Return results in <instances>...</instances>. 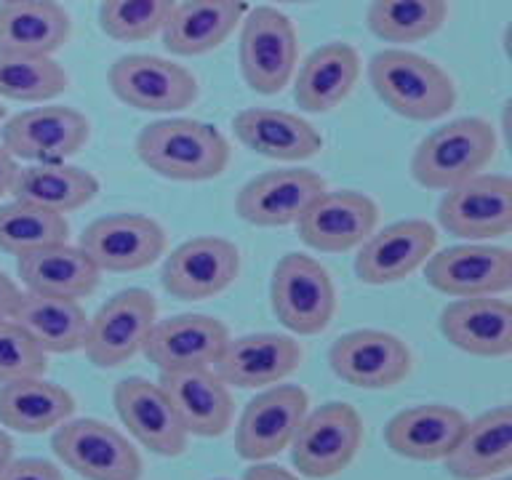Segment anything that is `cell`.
<instances>
[{
	"mask_svg": "<svg viewBox=\"0 0 512 480\" xmlns=\"http://www.w3.org/2000/svg\"><path fill=\"white\" fill-rule=\"evenodd\" d=\"M136 155L163 179L208 182L230 166V142L219 128L203 120L166 118L139 131Z\"/></svg>",
	"mask_w": 512,
	"mask_h": 480,
	"instance_id": "6da1fadb",
	"label": "cell"
},
{
	"mask_svg": "<svg viewBox=\"0 0 512 480\" xmlns=\"http://www.w3.org/2000/svg\"><path fill=\"white\" fill-rule=\"evenodd\" d=\"M368 80L384 107L416 123L446 118L456 104V86L440 64L406 48H384L368 62Z\"/></svg>",
	"mask_w": 512,
	"mask_h": 480,
	"instance_id": "7a4b0ae2",
	"label": "cell"
},
{
	"mask_svg": "<svg viewBox=\"0 0 512 480\" xmlns=\"http://www.w3.org/2000/svg\"><path fill=\"white\" fill-rule=\"evenodd\" d=\"M496 155V131L483 118H459L435 128L411 158V176L427 190H451L483 174Z\"/></svg>",
	"mask_w": 512,
	"mask_h": 480,
	"instance_id": "3957f363",
	"label": "cell"
},
{
	"mask_svg": "<svg viewBox=\"0 0 512 480\" xmlns=\"http://www.w3.org/2000/svg\"><path fill=\"white\" fill-rule=\"evenodd\" d=\"M363 438H366V430H363L358 408L331 400L304 414L288 446L291 462L304 478H336L355 462Z\"/></svg>",
	"mask_w": 512,
	"mask_h": 480,
	"instance_id": "277c9868",
	"label": "cell"
},
{
	"mask_svg": "<svg viewBox=\"0 0 512 480\" xmlns=\"http://www.w3.org/2000/svg\"><path fill=\"white\" fill-rule=\"evenodd\" d=\"M270 304L280 326L291 334H323L336 315L334 278L318 259L286 254L272 270Z\"/></svg>",
	"mask_w": 512,
	"mask_h": 480,
	"instance_id": "5b68a950",
	"label": "cell"
},
{
	"mask_svg": "<svg viewBox=\"0 0 512 480\" xmlns=\"http://www.w3.org/2000/svg\"><path fill=\"white\" fill-rule=\"evenodd\" d=\"M240 72L251 91L280 94L299 64V35L294 22L275 6H256L243 16Z\"/></svg>",
	"mask_w": 512,
	"mask_h": 480,
	"instance_id": "8992f818",
	"label": "cell"
},
{
	"mask_svg": "<svg viewBox=\"0 0 512 480\" xmlns=\"http://www.w3.org/2000/svg\"><path fill=\"white\" fill-rule=\"evenodd\" d=\"M56 459L86 480H142L134 443L102 419H67L51 438Z\"/></svg>",
	"mask_w": 512,
	"mask_h": 480,
	"instance_id": "52a82bcc",
	"label": "cell"
},
{
	"mask_svg": "<svg viewBox=\"0 0 512 480\" xmlns=\"http://www.w3.org/2000/svg\"><path fill=\"white\" fill-rule=\"evenodd\" d=\"M155 320H158V302L150 291L144 288L118 291L96 310L94 318H88L83 352L99 368L126 366L128 360H134L142 352Z\"/></svg>",
	"mask_w": 512,
	"mask_h": 480,
	"instance_id": "ba28073f",
	"label": "cell"
},
{
	"mask_svg": "<svg viewBox=\"0 0 512 480\" xmlns=\"http://www.w3.org/2000/svg\"><path fill=\"white\" fill-rule=\"evenodd\" d=\"M91 123L83 112L64 104L32 107L0 126V139L16 160L62 163L88 144Z\"/></svg>",
	"mask_w": 512,
	"mask_h": 480,
	"instance_id": "9c48e42d",
	"label": "cell"
},
{
	"mask_svg": "<svg viewBox=\"0 0 512 480\" xmlns=\"http://www.w3.org/2000/svg\"><path fill=\"white\" fill-rule=\"evenodd\" d=\"M310 395L299 384H272L251 398L235 427V451L246 462H267L294 440Z\"/></svg>",
	"mask_w": 512,
	"mask_h": 480,
	"instance_id": "30bf717a",
	"label": "cell"
},
{
	"mask_svg": "<svg viewBox=\"0 0 512 480\" xmlns=\"http://www.w3.org/2000/svg\"><path fill=\"white\" fill-rule=\"evenodd\" d=\"M107 80L120 102L142 112H176L198 99L195 75L163 56H120L112 62Z\"/></svg>",
	"mask_w": 512,
	"mask_h": 480,
	"instance_id": "8fae6325",
	"label": "cell"
},
{
	"mask_svg": "<svg viewBox=\"0 0 512 480\" xmlns=\"http://www.w3.org/2000/svg\"><path fill=\"white\" fill-rule=\"evenodd\" d=\"M166 243V230L152 216L118 211L88 224L78 246L102 272H139L166 254Z\"/></svg>",
	"mask_w": 512,
	"mask_h": 480,
	"instance_id": "7c38bea8",
	"label": "cell"
},
{
	"mask_svg": "<svg viewBox=\"0 0 512 480\" xmlns=\"http://www.w3.org/2000/svg\"><path fill=\"white\" fill-rule=\"evenodd\" d=\"M328 363L344 384L360 390H390L411 374L414 355L408 344L390 331L358 328L331 344Z\"/></svg>",
	"mask_w": 512,
	"mask_h": 480,
	"instance_id": "4fadbf2b",
	"label": "cell"
},
{
	"mask_svg": "<svg viewBox=\"0 0 512 480\" xmlns=\"http://www.w3.org/2000/svg\"><path fill=\"white\" fill-rule=\"evenodd\" d=\"M438 222L470 243L502 238L512 230V182L502 174H478L456 184L440 200Z\"/></svg>",
	"mask_w": 512,
	"mask_h": 480,
	"instance_id": "5bb4252c",
	"label": "cell"
},
{
	"mask_svg": "<svg viewBox=\"0 0 512 480\" xmlns=\"http://www.w3.org/2000/svg\"><path fill=\"white\" fill-rule=\"evenodd\" d=\"M424 278L454 299L502 296L512 288V251L480 240L443 248L424 262Z\"/></svg>",
	"mask_w": 512,
	"mask_h": 480,
	"instance_id": "9a60e30c",
	"label": "cell"
},
{
	"mask_svg": "<svg viewBox=\"0 0 512 480\" xmlns=\"http://www.w3.org/2000/svg\"><path fill=\"white\" fill-rule=\"evenodd\" d=\"M240 251L232 240L216 235H198L184 240L166 256L163 264V288L166 294L182 302H200L222 294L238 280Z\"/></svg>",
	"mask_w": 512,
	"mask_h": 480,
	"instance_id": "2e32d148",
	"label": "cell"
},
{
	"mask_svg": "<svg viewBox=\"0 0 512 480\" xmlns=\"http://www.w3.org/2000/svg\"><path fill=\"white\" fill-rule=\"evenodd\" d=\"M326 190V179L310 168H275L240 187L235 211L254 227H288Z\"/></svg>",
	"mask_w": 512,
	"mask_h": 480,
	"instance_id": "e0dca14e",
	"label": "cell"
},
{
	"mask_svg": "<svg viewBox=\"0 0 512 480\" xmlns=\"http://www.w3.org/2000/svg\"><path fill=\"white\" fill-rule=\"evenodd\" d=\"M438 232L427 219H403L374 230L355 256V272L368 286H390L414 275L435 254Z\"/></svg>",
	"mask_w": 512,
	"mask_h": 480,
	"instance_id": "ac0fdd59",
	"label": "cell"
},
{
	"mask_svg": "<svg viewBox=\"0 0 512 480\" xmlns=\"http://www.w3.org/2000/svg\"><path fill=\"white\" fill-rule=\"evenodd\" d=\"M379 224V206L358 190H326L296 222L299 238L320 254L358 248Z\"/></svg>",
	"mask_w": 512,
	"mask_h": 480,
	"instance_id": "d6986e66",
	"label": "cell"
},
{
	"mask_svg": "<svg viewBox=\"0 0 512 480\" xmlns=\"http://www.w3.org/2000/svg\"><path fill=\"white\" fill-rule=\"evenodd\" d=\"M302 358V344L294 336L262 331V334L235 336V339L230 336L214 363V371L227 387L259 390L288 379L302 366Z\"/></svg>",
	"mask_w": 512,
	"mask_h": 480,
	"instance_id": "ffe728a7",
	"label": "cell"
},
{
	"mask_svg": "<svg viewBox=\"0 0 512 480\" xmlns=\"http://www.w3.org/2000/svg\"><path fill=\"white\" fill-rule=\"evenodd\" d=\"M112 403L120 422L126 424L128 432L147 451L158 456L184 454L190 435L184 432L174 406L168 403L166 392L160 390L158 382H150L144 376H128L115 384Z\"/></svg>",
	"mask_w": 512,
	"mask_h": 480,
	"instance_id": "44dd1931",
	"label": "cell"
},
{
	"mask_svg": "<svg viewBox=\"0 0 512 480\" xmlns=\"http://www.w3.org/2000/svg\"><path fill=\"white\" fill-rule=\"evenodd\" d=\"M230 331L211 315H174L155 320L142 352L158 371L214 368Z\"/></svg>",
	"mask_w": 512,
	"mask_h": 480,
	"instance_id": "7402d4cb",
	"label": "cell"
},
{
	"mask_svg": "<svg viewBox=\"0 0 512 480\" xmlns=\"http://www.w3.org/2000/svg\"><path fill=\"white\" fill-rule=\"evenodd\" d=\"M160 390L166 392L187 435L219 438L230 430L235 403L230 387L219 379L214 368H187V371H160Z\"/></svg>",
	"mask_w": 512,
	"mask_h": 480,
	"instance_id": "603a6c76",
	"label": "cell"
},
{
	"mask_svg": "<svg viewBox=\"0 0 512 480\" xmlns=\"http://www.w3.org/2000/svg\"><path fill=\"white\" fill-rule=\"evenodd\" d=\"M440 334L475 358H507L512 352V304L502 296L456 299L440 312Z\"/></svg>",
	"mask_w": 512,
	"mask_h": 480,
	"instance_id": "cb8c5ba5",
	"label": "cell"
},
{
	"mask_svg": "<svg viewBox=\"0 0 512 480\" xmlns=\"http://www.w3.org/2000/svg\"><path fill=\"white\" fill-rule=\"evenodd\" d=\"M467 416L454 406L422 403L403 408L384 427V443L411 462H443L462 438Z\"/></svg>",
	"mask_w": 512,
	"mask_h": 480,
	"instance_id": "d4e9b609",
	"label": "cell"
},
{
	"mask_svg": "<svg viewBox=\"0 0 512 480\" xmlns=\"http://www.w3.org/2000/svg\"><path fill=\"white\" fill-rule=\"evenodd\" d=\"M238 142L262 158L299 163L323 150V136L310 120L275 107H248L232 118Z\"/></svg>",
	"mask_w": 512,
	"mask_h": 480,
	"instance_id": "484cf974",
	"label": "cell"
},
{
	"mask_svg": "<svg viewBox=\"0 0 512 480\" xmlns=\"http://www.w3.org/2000/svg\"><path fill=\"white\" fill-rule=\"evenodd\" d=\"M246 14V0H176L163 24V46L174 56H203L222 46Z\"/></svg>",
	"mask_w": 512,
	"mask_h": 480,
	"instance_id": "4316f807",
	"label": "cell"
},
{
	"mask_svg": "<svg viewBox=\"0 0 512 480\" xmlns=\"http://www.w3.org/2000/svg\"><path fill=\"white\" fill-rule=\"evenodd\" d=\"M456 480H491L512 467V408L496 406L478 419H467L462 438L443 459Z\"/></svg>",
	"mask_w": 512,
	"mask_h": 480,
	"instance_id": "83f0119b",
	"label": "cell"
},
{
	"mask_svg": "<svg viewBox=\"0 0 512 480\" xmlns=\"http://www.w3.org/2000/svg\"><path fill=\"white\" fill-rule=\"evenodd\" d=\"M16 275L32 294L64 296L78 302L94 294L102 280V270L91 262V256L80 246H70V240L16 256Z\"/></svg>",
	"mask_w": 512,
	"mask_h": 480,
	"instance_id": "f1b7e54d",
	"label": "cell"
},
{
	"mask_svg": "<svg viewBox=\"0 0 512 480\" xmlns=\"http://www.w3.org/2000/svg\"><path fill=\"white\" fill-rule=\"evenodd\" d=\"M360 54L350 43H326L302 62L294 80V99L304 112H331L360 80Z\"/></svg>",
	"mask_w": 512,
	"mask_h": 480,
	"instance_id": "f546056e",
	"label": "cell"
},
{
	"mask_svg": "<svg viewBox=\"0 0 512 480\" xmlns=\"http://www.w3.org/2000/svg\"><path fill=\"white\" fill-rule=\"evenodd\" d=\"M72 35L70 14L56 0H3L0 51L54 56Z\"/></svg>",
	"mask_w": 512,
	"mask_h": 480,
	"instance_id": "4dcf8cb0",
	"label": "cell"
},
{
	"mask_svg": "<svg viewBox=\"0 0 512 480\" xmlns=\"http://www.w3.org/2000/svg\"><path fill=\"white\" fill-rule=\"evenodd\" d=\"M75 414L70 390L46 382L43 376H27L0 384V424L22 435H43Z\"/></svg>",
	"mask_w": 512,
	"mask_h": 480,
	"instance_id": "1f68e13d",
	"label": "cell"
},
{
	"mask_svg": "<svg viewBox=\"0 0 512 480\" xmlns=\"http://www.w3.org/2000/svg\"><path fill=\"white\" fill-rule=\"evenodd\" d=\"M11 320L19 323L43 352L70 355V352L83 350V342H86L88 315L78 299L24 291L16 302Z\"/></svg>",
	"mask_w": 512,
	"mask_h": 480,
	"instance_id": "d6a6232c",
	"label": "cell"
},
{
	"mask_svg": "<svg viewBox=\"0 0 512 480\" xmlns=\"http://www.w3.org/2000/svg\"><path fill=\"white\" fill-rule=\"evenodd\" d=\"M99 192V182L91 171L70 163H30L16 168L11 195L56 214H70L88 206Z\"/></svg>",
	"mask_w": 512,
	"mask_h": 480,
	"instance_id": "836d02e7",
	"label": "cell"
},
{
	"mask_svg": "<svg viewBox=\"0 0 512 480\" xmlns=\"http://www.w3.org/2000/svg\"><path fill=\"white\" fill-rule=\"evenodd\" d=\"M70 78L54 56L0 51V96L11 102H48L64 94Z\"/></svg>",
	"mask_w": 512,
	"mask_h": 480,
	"instance_id": "e575fe53",
	"label": "cell"
},
{
	"mask_svg": "<svg viewBox=\"0 0 512 480\" xmlns=\"http://www.w3.org/2000/svg\"><path fill=\"white\" fill-rule=\"evenodd\" d=\"M446 0H374L368 6V30L384 43H419L443 27Z\"/></svg>",
	"mask_w": 512,
	"mask_h": 480,
	"instance_id": "d590c367",
	"label": "cell"
},
{
	"mask_svg": "<svg viewBox=\"0 0 512 480\" xmlns=\"http://www.w3.org/2000/svg\"><path fill=\"white\" fill-rule=\"evenodd\" d=\"M70 240L67 216L48 211L27 200H11L0 206V251L3 254H30L35 248Z\"/></svg>",
	"mask_w": 512,
	"mask_h": 480,
	"instance_id": "8d00e7d4",
	"label": "cell"
},
{
	"mask_svg": "<svg viewBox=\"0 0 512 480\" xmlns=\"http://www.w3.org/2000/svg\"><path fill=\"white\" fill-rule=\"evenodd\" d=\"M176 0H102L99 27L107 38L139 43L158 35Z\"/></svg>",
	"mask_w": 512,
	"mask_h": 480,
	"instance_id": "74e56055",
	"label": "cell"
},
{
	"mask_svg": "<svg viewBox=\"0 0 512 480\" xmlns=\"http://www.w3.org/2000/svg\"><path fill=\"white\" fill-rule=\"evenodd\" d=\"M48 368V352L11 318L0 320V384L43 376Z\"/></svg>",
	"mask_w": 512,
	"mask_h": 480,
	"instance_id": "f35d334b",
	"label": "cell"
},
{
	"mask_svg": "<svg viewBox=\"0 0 512 480\" xmlns=\"http://www.w3.org/2000/svg\"><path fill=\"white\" fill-rule=\"evenodd\" d=\"M0 480H64V472L48 459H8Z\"/></svg>",
	"mask_w": 512,
	"mask_h": 480,
	"instance_id": "ab89813d",
	"label": "cell"
},
{
	"mask_svg": "<svg viewBox=\"0 0 512 480\" xmlns=\"http://www.w3.org/2000/svg\"><path fill=\"white\" fill-rule=\"evenodd\" d=\"M243 480H302L299 475H294L286 467H278V464L267 462H254V467H248Z\"/></svg>",
	"mask_w": 512,
	"mask_h": 480,
	"instance_id": "60d3db41",
	"label": "cell"
},
{
	"mask_svg": "<svg viewBox=\"0 0 512 480\" xmlns=\"http://www.w3.org/2000/svg\"><path fill=\"white\" fill-rule=\"evenodd\" d=\"M19 296H22L19 286H16L14 280L8 278L6 272L0 270V320L14 315V307L16 302H19Z\"/></svg>",
	"mask_w": 512,
	"mask_h": 480,
	"instance_id": "b9f144b4",
	"label": "cell"
},
{
	"mask_svg": "<svg viewBox=\"0 0 512 480\" xmlns=\"http://www.w3.org/2000/svg\"><path fill=\"white\" fill-rule=\"evenodd\" d=\"M16 168H19L16 166V158L0 144V198H3V195H11V184H14Z\"/></svg>",
	"mask_w": 512,
	"mask_h": 480,
	"instance_id": "7bdbcfd3",
	"label": "cell"
},
{
	"mask_svg": "<svg viewBox=\"0 0 512 480\" xmlns=\"http://www.w3.org/2000/svg\"><path fill=\"white\" fill-rule=\"evenodd\" d=\"M8 459H14V440L8 438L6 430H0V467H3Z\"/></svg>",
	"mask_w": 512,
	"mask_h": 480,
	"instance_id": "ee69618b",
	"label": "cell"
},
{
	"mask_svg": "<svg viewBox=\"0 0 512 480\" xmlns=\"http://www.w3.org/2000/svg\"><path fill=\"white\" fill-rule=\"evenodd\" d=\"M275 3H310V0H275Z\"/></svg>",
	"mask_w": 512,
	"mask_h": 480,
	"instance_id": "f6af8a7d",
	"label": "cell"
},
{
	"mask_svg": "<svg viewBox=\"0 0 512 480\" xmlns=\"http://www.w3.org/2000/svg\"><path fill=\"white\" fill-rule=\"evenodd\" d=\"M3 118H6V110H3V107H0V123H3Z\"/></svg>",
	"mask_w": 512,
	"mask_h": 480,
	"instance_id": "bcb514c9",
	"label": "cell"
},
{
	"mask_svg": "<svg viewBox=\"0 0 512 480\" xmlns=\"http://www.w3.org/2000/svg\"><path fill=\"white\" fill-rule=\"evenodd\" d=\"M491 480H510V478H507V475H502V478H491Z\"/></svg>",
	"mask_w": 512,
	"mask_h": 480,
	"instance_id": "7dc6e473",
	"label": "cell"
},
{
	"mask_svg": "<svg viewBox=\"0 0 512 480\" xmlns=\"http://www.w3.org/2000/svg\"><path fill=\"white\" fill-rule=\"evenodd\" d=\"M0 3H3V0H0Z\"/></svg>",
	"mask_w": 512,
	"mask_h": 480,
	"instance_id": "c3c4849f",
	"label": "cell"
}]
</instances>
